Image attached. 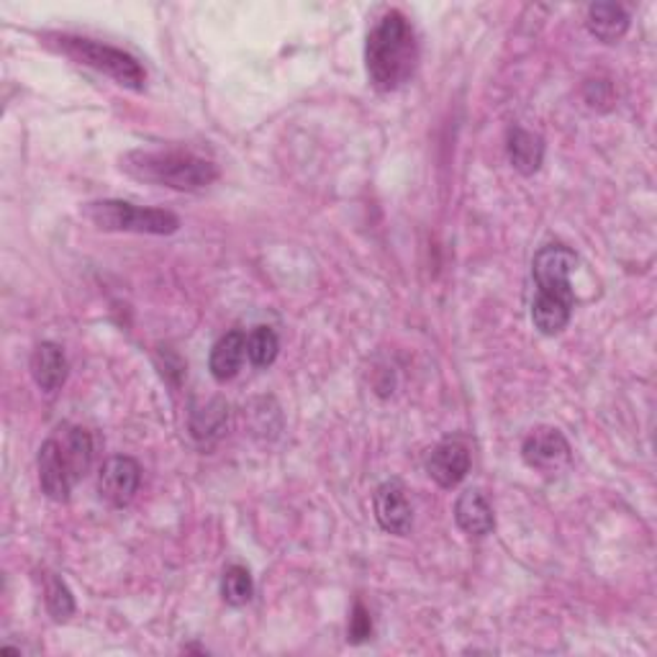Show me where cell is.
Instances as JSON below:
<instances>
[{"instance_id":"obj_1","label":"cell","mask_w":657,"mask_h":657,"mask_svg":"<svg viewBox=\"0 0 657 657\" xmlns=\"http://www.w3.org/2000/svg\"><path fill=\"white\" fill-rule=\"evenodd\" d=\"M419 50L409 19L401 11H388L368 34L365 64L376 91L393 93L406 85L417 68Z\"/></svg>"},{"instance_id":"obj_5","label":"cell","mask_w":657,"mask_h":657,"mask_svg":"<svg viewBox=\"0 0 657 657\" xmlns=\"http://www.w3.org/2000/svg\"><path fill=\"white\" fill-rule=\"evenodd\" d=\"M578 267V257L567 247L550 245L542 247L537 257H534L532 273L537 280V296L547 298V301H557L563 306H575V294L571 286V275Z\"/></svg>"},{"instance_id":"obj_4","label":"cell","mask_w":657,"mask_h":657,"mask_svg":"<svg viewBox=\"0 0 657 657\" xmlns=\"http://www.w3.org/2000/svg\"><path fill=\"white\" fill-rule=\"evenodd\" d=\"M85 218L101 232H129L167 237L181 229V218L162 208H142L126 201H95L85 206Z\"/></svg>"},{"instance_id":"obj_18","label":"cell","mask_w":657,"mask_h":657,"mask_svg":"<svg viewBox=\"0 0 657 657\" xmlns=\"http://www.w3.org/2000/svg\"><path fill=\"white\" fill-rule=\"evenodd\" d=\"M278 352H280V342L273 329L257 327L253 335L247 337V357L255 368H270Z\"/></svg>"},{"instance_id":"obj_15","label":"cell","mask_w":657,"mask_h":657,"mask_svg":"<svg viewBox=\"0 0 657 657\" xmlns=\"http://www.w3.org/2000/svg\"><path fill=\"white\" fill-rule=\"evenodd\" d=\"M586 27L598 42L616 44L629 31V13L619 3H594L588 8Z\"/></svg>"},{"instance_id":"obj_14","label":"cell","mask_w":657,"mask_h":657,"mask_svg":"<svg viewBox=\"0 0 657 657\" xmlns=\"http://www.w3.org/2000/svg\"><path fill=\"white\" fill-rule=\"evenodd\" d=\"M245 357H247V337L242 335V331H229V335L218 339L214 350H211V357H208L211 376H214L218 383H226V380L237 376L242 362H245Z\"/></svg>"},{"instance_id":"obj_7","label":"cell","mask_w":657,"mask_h":657,"mask_svg":"<svg viewBox=\"0 0 657 657\" xmlns=\"http://www.w3.org/2000/svg\"><path fill=\"white\" fill-rule=\"evenodd\" d=\"M142 485V468L132 458H111L99 473V493L111 506H129Z\"/></svg>"},{"instance_id":"obj_6","label":"cell","mask_w":657,"mask_h":657,"mask_svg":"<svg viewBox=\"0 0 657 657\" xmlns=\"http://www.w3.org/2000/svg\"><path fill=\"white\" fill-rule=\"evenodd\" d=\"M522 458L540 473H560L571 465V444L555 427H540L522 444Z\"/></svg>"},{"instance_id":"obj_3","label":"cell","mask_w":657,"mask_h":657,"mask_svg":"<svg viewBox=\"0 0 657 657\" xmlns=\"http://www.w3.org/2000/svg\"><path fill=\"white\" fill-rule=\"evenodd\" d=\"M47 44L54 47V50L60 54L70 57V60H75L78 64H85V68L113 78L119 85L129 88V91H136V93L144 91V83H147V72H144V68L136 57H132L124 50L93 42V39L70 37V34L47 37Z\"/></svg>"},{"instance_id":"obj_8","label":"cell","mask_w":657,"mask_h":657,"mask_svg":"<svg viewBox=\"0 0 657 657\" xmlns=\"http://www.w3.org/2000/svg\"><path fill=\"white\" fill-rule=\"evenodd\" d=\"M427 473L442 489H455L470 473V450L460 440H444L429 452Z\"/></svg>"},{"instance_id":"obj_17","label":"cell","mask_w":657,"mask_h":657,"mask_svg":"<svg viewBox=\"0 0 657 657\" xmlns=\"http://www.w3.org/2000/svg\"><path fill=\"white\" fill-rule=\"evenodd\" d=\"M255 594L253 575H249L247 567L232 565L224 571L222 578V596L229 606H245Z\"/></svg>"},{"instance_id":"obj_12","label":"cell","mask_w":657,"mask_h":657,"mask_svg":"<svg viewBox=\"0 0 657 657\" xmlns=\"http://www.w3.org/2000/svg\"><path fill=\"white\" fill-rule=\"evenodd\" d=\"M455 522L470 537H489L496 530L493 509L478 489H468L465 493H460L455 504Z\"/></svg>"},{"instance_id":"obj_11","label":"cell","mask_w":657,"mask_h":657,"mask_svg":"<svg viewBox=\"0 0 657 657\" xmlns=\"http://www.w3.org/2000/svg\"><path fill=\"white\" fill-rule=\"evenodd\" d=\"M31 378L39 391L47 396H54L68 380V357H64L62 347L54 342L37 345L34 355H31Z\"/></svg>"},{"instance_id":"obj_20","label":"cell","mask_w":657,"mask_h":657,"mask_svg":"<svg viewBox=\"0 0 657 657\" xmlns=\"http://www.w3.org/2000/svg\"><path fill=\"white\" fill-rule=\"evenodd\" d=\"M583 99L596 111H608L614 103V88L608 80H591V83L583 88Z\"/></svg>"},{"instance_id":"obj_16","label":"cell","mask_w":657,"mask_h":657,"mask_svg":"<svg viewBox=\"0 0 657 657\" xmlns=\"http://www.w3.org/2000/svg\"><path fill=\"white\" fill-rule=\"evenodd\" d=\"M545 160V142L540 134L526 132V129L516 126L509 134V162L514 165L516 173L534 175L542 167Z\"/></svg>"},{"instance_id":"obj_2","label":"cell","mask_w":657,"mask_h":657,"mask_svg":"<svg viewBox=\"0 0 657 657\" xmlns=\"http://www.w3.org/2000/svg\"><path fill=\"white\" fill-rule=\"evenodd\" d=\"M121 170H124L126 175H132L134 181L188 193L208 188L218 177V167L214 162L183 150L129 152L121 157Z\"/></svg>"},{"instance_id":"obj_21","label":"cell","mask_w":657,"mask_h":657,"mask_svg":"<svg viewBox=\"0 0 657 657\" xmlns=\"http://www.w3.org/2000/svg\"><path fill=\"white\" fill-rule=\"evenodd\" d=\"M372 637V619L370 612L362 604H355V612L350 616V643L360 645Z\"/></svg>"},{"instance_id":"obj_10","label":"cell","mask_w":657,"mask_h":657,"mask_svg":"<svg viewBox=\"0 0 657 657\" xmlns=\"http://www.w3.org/2000/svg\"><path fill=\"white\" fill-rule=\"evenodd\" d=\"M54 440H57V444H60V455L64 460V468H68L72 485H75L78 481H83L88 470H91V462H93L91 432H85L83 427L64 424L57 429Z\"/></svg>"},{"instance_id":"obj_19","label":"cell","mask_w":657,"mask_h":657,"mask_svg":"<svg viewBox=\"0 0 657 657\" xmlns=\"http://www.w3.org/2000/svg\"><path fill=\"white\" fill-rule=\"evenodd\" d=\"M47 608H50L54 622H68L72 614H75V598H72V591L68 583L57 575L47 578Z\"/></svg>"},{"instance_id":"obj_13","label":"cell","mask_w":657,"mask_h":657,"mask_svg":"<svg viewBox=\"0 0 657 657\" xmlns=\"http://www.w3.org/2000/svg\"><path fill=\"white\" fill-rule=\"evenodd\" d=\"M39 483L47 499L52 501H68L72 491V481L64 468V460L60 455V444L54 437H50L39 450Z\"/></svg>"},{"instance_id":"obj_9","label":"cell","mask_w":657,"mask_h":657,"mask_svg":"<svg viewBox=\"0 0 657 657\" xmlns=\"http://www.w3.org/2000/svg\"><path fill=\"white\" fill-rule=\"evenodd\" d=\"M372 506H376L378 524L383 526L388 534L406 537V534L411 532L413 511L401 481H386L380 485L376 491V501H372Z\"/></svg>"}]
</instances>
